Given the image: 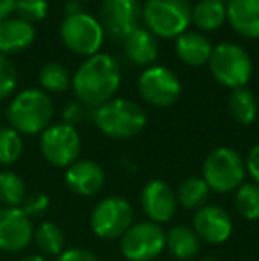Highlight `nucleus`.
<instances>
[{
	"mask_svg": "<svg viewBox=\"0 0 259 261\" xmlns=\"http://www.w3.org/2000/svg\"><path fill=\"white\" fill-rule=\"evenodd\" d=\"M66 185L78 196H94L105 185V172L93 160H76L66 171Z\"/></svg>",
	"mask_w": 259,
	"mask_h": 261,
	"instance_id": "16",
	"label": "nucleus"
},
{
	"mask_svg": "<svg viewBox=\"0 0 259 261\" xmlns=\"http://www.w3.org/2000/svg\"><path fill=\"white\" fill-rule=\"evenodd\" d=\"M14 13L18 18L27 23L41 21L48 14V2L46 0H16L14 4Z\"/></svg>",
	"mask_w": 259,
	"mask_h": 261,
	"instance_id": "30",
	"label": "nucleus"
},
{
	"mask_svg": "<svg viewBox=\"0 0 259 261\" xmlns=\"http://www.w3.org/2000/svg\"><path fill=\"white\" fill-rule=\"evenodd\" d=\"M50 206V199L45 196V194H31V196H27L23 199V203H21V210H23V213L28 217V219H32V217H41L43 213L48 210Z\"/></svg>",
	"mask_w": 259,
	"mask_h": 261,
	"instance_id": "32",
	"label": "nucleus"
},
{
	"mask_svg": "<svg viewBox=\"0 0 259 261\" xmlns=\"http://www.w3.org/2000/svg\"><path fill=\"white\" fill-rule=\"evenodd\" d=\"M57 261H98V258L85 249H69V251L61 252Z\"/></svg>",
	"mask_w": 259,
	"mask_h": 261,
	"instance_id": "33",
	"label": "nucleus"
},
{
	"mask_svg": "<svg viewBox=\"0 0 259 261\" xmlns=\"http://www.w3.org/2000/svg\"><path fill=\"white\" fill-rule=\"evenodd\" d=\"M220 2H225V0H220ZM227 2H229V0H227Z\"/></svg>",
	"mask_w": 259,
	"mask_h": 261,
	"instance_id": "39",
	"label": "nucleus"
},
{
	"mask_svg": "<svg viewBox=\"0 0 259 261\" xmlns=\"http://www.w3.org/2000/svg\"><path fill=\"white\" fill-rule=\"evenodd\" d=\"M41 153L48 164L69 167L80 155V135L71 124H53L41 135Z\"/></svg>",
	"mask_w": 259,
	"mask_h": 261,
	"instance_id": "10",
	"label": "nucleus"
},
{
	"mask_svg": "<svg viewBox=\"0 0 259 261\" xmlns=\"http://www.w3.org/2000/svg\"><path fill=\"white\" fill-rule=\"evenodd\" d=\"M165 247L178 259H190L199 252L200 242L194 229L187 226H176L165 234Z\"/></svg>",
	"mask_w": 259,
	"mask_h": 261,
	"instance_id": "21",
	"label": "nucleus"
},
{
	"mask_svg": "<svg viewBox=\"0 0 259 261\" xmlns=\"http://www.w3.org/2000/svg\"><path fill=\"white\" fill-rule=\"evenodd\" d=\"M34 27L20 18H7L0 21V54L21 52L34 43Z\"/></svg>",
	"mask_w": 259,
	"mask_h": 261,
	"instance_id": "18",
	"label": "nucleus"
},
{
	"mask_svg": "<svg viewBox=\"0 0 259 261\" xmlns=\"http://www.w3.org/2000/svg\"><path fill=\"white\" fill-rule=\"evenodd\" d=\"M21 151H23V142L20 134L11 126L0 128V164H14L21 156Z\"/></svg>",
	"mask_w": 259,
	"mask_h": 261,
	"instance_id": "29",
	"label": "nucleus"
},
{
	"mask_svg": "<svg viewBox=\"0 0 259 261\" xmlns=\"http://www.w3.org/2000/svg\"><path fill=\"white\" fill-rule=\"evenodd\" d=\"M158 39L148 29L137 27L125 39V52L135 64L149 66L158 57Z\"/></svg>",
	"mask_w": 259,
	"mask_h": 261,
	"instance_id": "19",
	"label": "nucleus"
},
{
	"mask_svg": "<svg viewBox=\"0 0 259 261\" xmlns=\"http://www.w3.org/2000/svg\"><path fill=\"white\" fill-rule=\"evenodd\" d=\"M165 249V233L155 222L131 224L121 237V252L128 261H151Z\"/></svg>",
	"mask_w": 259,
	"mask_h": 261,
	"instance_id": "9",
	"label": "nucleus"
},
{
	"mask_svg": "<svg viewBox=\"0 0 259 261\" xmlns=\"http://www.w3.org/2000/svg\"><path fill=\"white\" fill-rule=\"evenodd\" d=\"M94 124L112 139H130L142 132L148 123L146 112L138 103L126 98H112L93 114Z\"/></svg>",
	"mask_w": 259,
	"mask_h": 261,
	"instance_id": "2",
	"label": "nucleus"
},
{
	"mask_svg": "<svg viewBox=\"0 0 259 261\" xmlns=\"http://www.w3.org/2000/svg\"><path fill=\"white\" fill-rule=\"evenodd\" d=\"M245 178V162L231 148H217L208 155L203 165V179L210 190L227 194L236 190Z\"/></svg>",
	"mask_w": 259,
	"mask_h": 261,
	"instance_id": "6",
	"label": "nucleus"
},
{
	"mask_svg": "<svg viewBox=\"0 0 259 261\" xmlns=\"http://www.w3.org/2000/svg\"><path fill=\"white\" fill-rule=\"evenodd\" d=\"M27 197L25 181L16 172H0V203L6 208L21 206L23 199Z\"/></svg>",
	"mask_w": 259,
	"mask_h": 261,
	"instance_id": "26",
	"label": "nucleus"
},
{
	"mask_svg": "<svg viewBox=\"0 0 259 261\" xmlns=\"http://www.w3.org/2000/svg\"><path fill=\"white\" fill-rule=\"evenodd\" d=\"M61 38L71 52L93 57L103 45L105 32L100 20L80 11L75 14H66L61 25Z\"/></svg>",
	"mask_w": 259,
	"mask_h": 261,
	"instance_id": "7",
	"label": "nucleus"
},
{
	"mask_svg": "<svg viewBox=\"0 0 259 261\" xmlns=\"http://www.w3.org/2000/svg\"><path fill=\"white\" fill-rule=\"evenodd\" d=\"M229 112L240 124H250L257 117V100L247 87L233 89L229 96Z\"/></svg>",
	"mask_w": 259,
	"mask_h": 261,
	"instance_id": "23",
	"label": "nucleus"
},
{
	"mask_svg": "<svg viewBox=\"0 0 259 261\" xmlns=\"http://www.w3.org/2000/svg\"><path fill=\"white\" fill-rule=\"evenodd\" d=\"M36 247L46 256H57L63 252L64 247V233L57 224L43 222L38 229L34 231Z\"/></svg>",
	"mask_w": 259,
	"mask_h": 261,
	"instance_id": "25",
	"label": "nucleus"
},
{
	"mask_svg": "<svg viewBox=\"0 0 259 261\" xmlns=\"http://www.w3.org/2000/svg\"><path fill=\"white\" fill-rule=\"evenodd\" d=\"M213 46L200 32H183L176 38V54L185 64L203 66L210 61Z\"/></svg>",
	"mask_w": 259,
	"mask_h": 261,
	"instance_id": "20",
	"label": "nucleus"
},
{
	"mask_svg": "<svg viewBox=\"0 0 259 261\" xmlns=\"http://www.w3.org/2000/svg\"><path fill=\"white\" fill-rule=\"evenodd\" d=\"M14 4L16 0H0V21L7 20L14 13Z\"/></svg>",
	"mask_w": 259,
	"mask_h": 261,
	"instance_id": "36",
	"label": "nucleus"
},
{
	"mask_svg": "<svg viewBox=\"0 0 259 261\" xmlns=\"http://www.w3.org/2000/svg\"><path fill=\"white\" fill-rule=\"evenodd\" d=\"M208 64L215 80L231 89L245 87L252 75V61L249 54L235 43H220L213 46Z\"/></svg>",
	"mask_w": 259,
	"mask_h": 261,
	"instance_id": "5",
	"label": "nucleus"
},
{
	"mask_svg": "<svg viewBox=\"0 0 259 261\" xmlns=\"http://www.w3.org/2000/svg\"><path fill=\"white\" fill-rule=\"evenodd\" d=\"M20 261H48V259H45L43 256H28V258H23Z\"/></svg>",
	"mask_w": 259,
	"mask_h": 261,
	"instance_id": "37",
	"label": "nucleus"
},
{
	"mask_svg": "<svg viewBox=\"0 0 259 261\" xmlns=\"http://www.w3.org/2000/svg\"><path fill=\"white\" fill-rule=\"evenodd\" d=\"M63 117H64V123L66 124H75L78 123V121H82L83 117V107L80 103H76V101H71V103H68L64 107L63 110Z\"/></svg>",
	"mask_w": 259,
	"mask_h": 261,
	"instance_id": "34",
	"label": "nucleus"
},
{
	"mask_svg": "<svg viewBox=\"0 0 259 261\" xmlns=\"http://www.w3.org/2000/svg\"><path fill=\"white\" fill-rule=\"evenodd\" d=\"M32 237V222L20 206L0 210V251H23L31 244Z\"/></svg>",
	"mask_w": 259,
	"mask_h": 261,
	"instance_id": "13",
	"label": "nucleus"
},
{
	"mask_svg": "<svg viewBox=\"0 0 259 261\" xmlns=\"http://www.w3.org/2000/svg\"><path fill=\"white\" fill-rule=\"evenodd\" d=\"M140 201L144 212L155 224L169 222L176 213V194L162 179H151L149 183H146L142 189Z\"/></svg>",
	"mask_w": 259,
	"mask_h": 261,
	"instance_id": "14",
	"label": "nucleus"
},
{
	"mask_svg": "<svg viewBox=\"0 0 259 261\" xmlns=\"http://www.w3.org/2000/svg\"><path fill=\"white\" fill-rule=\"evenodd\" d=\"M53 117V103L46 93L39 89H27L20 93L7 109L11 128L18 134L34 135L45 132Z\"/></svg>",
	"mask_w": 259,
	"mask_h": 261,
	"instance_id": "3",
	"label": "nucleus"
},
{
	"mask_svg": "<svg viewBox=\"0 0 259 261\" xmlns=\"http://www.w3.org/2000/svg\"><path fill=\"white\" fill-rule=\"evenodd\" d=\"M245 169L249 171V174L252 176L254 183L259 185V144L254 146V148L249 151V155H247Z\"/></svg>",
	"mask_w": 259,
	"mask_h": 261,
	"instance_id": "35",
	"label": "nucleus"
},
{
	"mask_svg": "<svg viewBox=\"0 0 259 261\" xmlns=\"http://www.w3.org/2000/svg\"><path fill=\"white\" fill-rule=\"evenodd\" d=\"M121 86V69L112 55L96 54L89 57L73 75L71 87L80 103L101 107L116 96Z\"/></svg>",
	"mask_w": 259,
	"mask_h": 261,
	"instance_id": "1",
	"label": "nucleus"
},
{
	"mask_svg": "<svg viewBox=\"0 0 259 261\" xmlns=\"http://www.w3.org/2000/svg\"><path fill=\"white\" fill-rule=\"evenodd\" d=\"M133 224V206L125 197H107L91 213V227L100 238L114 240L126 233Z\"/></svg>",
	"mask_w": 259,
	"mask_h": 261,
	"instance_id": "8",
	"label": "nucleus"
},
{
	"mask_svg": "<svg viewBox=\"0 0 259 261\" xmlns=\"http://www.w3.org/2000/svg\"><path fill=\"white\" fill-rule=\"evenodd\" d=\"M204 261H215L213 258H206V259H204Z\"/></svg>",
	"mask_w": 259,
	"mask_h": 261,
	"instance_id": "38",
	"label": "nucleus"
},
{
	"mask_svg": "<svg viewBox=\"0 0 259 261\" xmlns=\"http://www.w3.org/2000/svg\"><path fill=\"white\" fill-rule=\"evenodd\" d=\"M225 11L227 21L240 36L259 38V0H229Z\"/></svg>",
	"mask_w": 259,
	"mask_h": 261,
	"instance_id": "17",
	"label": "nucleus"
},
{
	"mask_svg": "<svg viewBox=\"0 0 259 261\" xmlns=\"http://www.w3.org/2000/svg\"><path fill=\"white\" fill-rule=\"evenodd\" d=\"M194 231L208 244H224L233 233V220L224 208L204 204L194 217Z\"/></svg>",
	"mask_w": 259,
	"mask_h": 261,
	"instance_id": "15",
	"label": "nucleus"
},
{
	"mask_svg": "<svg viewBox=\"0 0 259 261\" xmlns=\"http://www.w3.org/2000/svg\"><path fill=\"white\" fill-rule=\"evenodd\" d=\"M140 7L137 0H103L100 23L112 39H123L138 27Z\"/></svg>",
	"mask_w": 259,
	"mask_h": 261,
	"instance_id": "12",
	"label": "nucleus"
},
{
	"mask_svg": "<svg viewBox=\"0 0 259 261\" xmlns=\"http://www.w3.org/2000/svg\"><path fill=\"white\" fill-rule=\"evenodd\" d=\"M235 206L238 213L247 220L259 219V185L257 183H242L236 189Z\"/></svg>",
	"mask_w": 259,
	"mask_h": 261,
	"instance_id": "27",
	"label": "nucleus"
},
{
	"mask_svg": "<svg viewBox=\"0 0 259 261\" xmlns=\"http://www.w3.org/2000/svg\"><path fill=\"white\" fill-rule=\"evenodd\" d=\"M39 82L41 87L52 93H61L66 91L71 86V76H69L68 69L59 62H48L41 68L39 71Z\"/></svg>",
	"mask_w": 259,
	"mask_h": 261,
	"instance_id": "28",
	"label": "nucleus"
},
{
	"mask_svg": "<svg viewBox=\"0 0 259 261\" xmlns=\"http://www.w3.org/2000/svg\"><path fill=\"white\" fill-rule=\"evenodd\" d=\"M16 87V68L13 62L0 54V100H6Z\"/></svg>",
	"mask_w": 259,
	"mask_h": 261,
	"instance_id": "31",
	"label": "nucleus"
},
{
	"mask_svg": "<svg viewBox=\"0 0 259 261\" xmlns=\"http://www.w3.org/2000/svg\"><path fill=\"white\" fill-rule=\"evenodd\" d=\"M210 196V187L206 185L203 178H187L178 187V203L181 206L192 210V208H203Z\"/></svg>",
	"mask_w": 259,
	"mask_h": 261,
	"instance_id": "24",
	"label": "nucleus"
},
{
	"mask_svg": "<svg viewBox=\"0 0 259 261\" xmlns=\"http://www.w3.org/2000/svg\"><path fill=\"white\" fill-rule=\"evenodd\" d=\"M140 96L155 107H169L176 103L181 94V82L176 73L165 66H151L144 69L138 79Z\"/></svg>",
	"mask_w": 259,
	"mask_h": 261,
	"instance_id": "11",
	"label": "nucleus"
},
{
	"mask_svg": "<svg viewBox=\"0 0 259 261\" xmlns=\"http://www.w3.org/2000/svg\"><path fill=\"white\" fill-rule=\"evenodd\" d=\"M227 20L225 2L220 0H199L192 7V21L200 31H217Z\"/></svg>",
	"mask_w": 259,
	"mask_h": 261,
	"instance_id": "22",
	"label": "nucleus"
},
{
	"mask_svg": "<svg viewBox=\"0 0 259 261\" xmlns=\"http://www.w3.org/2000/svg\"><path fill=\"white\" fill-rule=\"evenodd\" d=\"M142 16L156 38H178L190 25L192 7L188 0H148Z\"/></svg>",
	"mask_w": 259,
	"mask_h": 261,
	"instance_id": "4",
	"label": "nucleus"
}]
</instances>
